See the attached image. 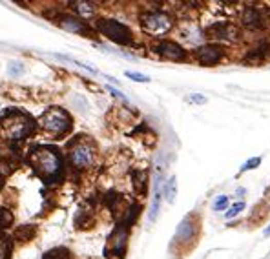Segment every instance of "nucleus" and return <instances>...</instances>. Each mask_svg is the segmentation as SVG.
I'll return each mask as SVG.
<instances>
[{
	"mask_svg": "<svg viewBox=\"0 0 270 259\" xmlns=\"http://www.w3.org/2000/svg\"><path fill=\"white\" fill-rule=\"evenodd\" d=\"M190 103L206 104V97H203V95H199V93H194V95H190Z\"/></svg>",
	"mask_w": 270,
	"mask_h": 259,
	"instance_id": "obj_26",
	"label": "nucleus"
},
{
	"mask_svg": "<svg viewBox=\"0 0 270 259\" xmlns=\"http://www.w3.org/2000/svg\"><path fill=\"white\" fill-rule=\"evenodd\" d=\"M95 157V148L91 146V143L88 141H77L70 150V159L79 170L88 168L93 163Z\"/></svg>",
	"mask_w": 270,
	"mask_h": 259,
	"instance_id": "obj_5",
	"label": "nucleus"
},
{
	"mask_svg": "<svg viewBox=\"0 0 270 259\" xmlns=\"http://www.w3.org/2000/svg\"><path fill=\"white\" fill-rule=\"evenodd\" d=\"M268 235H270V226L265 230V237H268Z\"/></svg>",
	"mask_w": 270,
	"mask_h": 259,
	"instance_id": "obj_28",
	"label": "nucleus"
},
{
	"mask_svg": "<svg viewBox=\"0 0 270 259\" xmlns=\"http://www.w3.org/2000/svg\"><path fill=\"white\" fill-rule=\"evenodd\" d=\"M176 193H177V181H176V177H170V181H168L166 186H164V195H166V201L173 203Z\"/></svg>",
	"mask_w": 270,
	"mask_h": 259,
	"instance_id": "obj_16",
	"label": "nucleus"
},
{
	"mask_svg": "<svg viewBox=\"0 0 270 259\" xmlns=\"http://www.w3.org/2000/svg\"><path fill=\"white\" fill-rule=\"evenodd\" d=\"M41 126L44 132L51 133V135H64L70 132L71 119L61 108H51L41 117Z\"/></svg>",
	"mask_w": 270,
	"mask_h": 259,
	"instance_id": "obj_1",
	"label": "nucleus"
},
{
	"mask_svg": "<svg viewBox=\"0 0 270 259\" xmlns=\"http://www.w3.org/2000/svg\"><path fill=\"white\" fill-rule=\"evenodd\" d=\"M8 71H9V75H22L24 73V68H22L21 62H11Z\"/></svg>",
	"mask_w": 270,
	"mask_h": 259,
	"instance_id": "obj_23",
	"label": "nucleus"
},
{
	"mask_svg": "<svg viewBox=\"0 0 270 259\" xmlns=\"http://www.w3.org/2000/svg\"><path fill=\"white\" fill-rule=\"evenodd\" d=\"M126 77L133 78V81H137V83H148V81H150V77H148V75L133 73V71H126Z\"/></svg>",
	"mask_w": 270,
	"mask_h": 259,
	"instance_id": "obj_24",
	"label": "nucleus"
},
{
	"mask_svg": "<svg viewBox=\"0 0 270 259\" xmlns=\"http://www.w3.org/2000/svg\"><path fill=\"white\" fill-rule=\"evenodd\" d=\"M2 124L11 139H22L28 133H31V119L21 111H8L2 117Z\"/></svg>",
	"mask_w": 270,
	"mask_h": 259,
	"instance_id": "obj_3",
	"label": "nucleus"
},
{
	"mask_svg": "<svg viewBox=\"0 0 270 259\" xmlns=\"http://www.w3.org/2000/svg\"><path fill=\"white\" fill-rule=\"evenodd\" d=\"M196 234V225H192V217H186L184 221H181L179 228H177L176 239L177 241H188L192 235Z\"/></svg>",
	"mask_w": 270,
	"mask_h": 259,
	"instance_id": "obj_12",
	"label": "nucleus"
},
{
	"mask_svg": "<svg viewBox=\"0 0 270 259\" xmlns=\"http://www.w3.org/2000/svg\"><path fill=\"white\" fill-rule=\"evenodd\" d=\"M9 255V241L6 237H0V259H8Z\"/></svg>",
	"mask_w": 270,
	"mask_h": 259,
	"instance_id": "obj_22",
	"label": "nucleus"
},
{
	"mask_svg": "<svg viewBox=\"0 0 270 259\" xmlns=\"http://www.w3.org/2000/svg\"><path fill=\"white\" fill-rule=\"evenodd\" d=\"M156 197H153V205H151V210H150V221H156L157 219V214H159V205H161V192H159V181L156 185Z\"/></svg>",
	"mask_w": 270,
	"mask_h": 259,
	"instance_id": "obj_17",
	"label": "nucleus"
},
{
	"mask_svg": "<svg viewBox=\"0 0 270 259\" xmlns=\"http://www.w3.org/2000/svg\"><path fill=\"white\" fill-rule=\"evenodd\" d=\"M206 37L214 38V41H228V42H236L241 38V33L236 26L228 24V22H217L212 28L206 29Z\"/></svg>",
	"mask_w": 270,
	"mask_h": 259,
	"instance_id": "obj_7",
	"label": "nucleus"
},
{
	"mask_svg": "<svg viewBox=\"0 0 270 259\" xmlns=\"http://www.w3.org/2000/svg\"><path fill=\"white\" fill-rule=\"evenodd\" d=\"M146 179H148V173L144 170H137L133 172V186H135V192L143 195L146 192Z\"/></svg>",
	"mask_w": 270,
	"mask_h": 259,
	"instance_id": "obj_14",
	"label": "nucleus"
},
{
	"mask_svg": "<svg viewBox=\"0 0 270 259\" xmlns=\"http://www.w3.org/2000/svg\"><path fill=\"white\" fill-rule=\"evenodd\" d=\"M245 210V203H236V205L232 206V208L226 212V219H232V217H236V215H239V212H243Z\"/></svg>",
	"mask_w": 270,
	"mask_h": 259,
	"instance_id": "obj_20",
	"label": "nucleus"
},
{
	"mask_svg": "<svg viewBox=\"0 0 270 259\" xmlns=\"http://www.w3.org/2000/svg\"><path fill=\"white\" fill-rule=\"evenodd\" d=\"M57 24L61 26V28L68 29V31H73V33H84V31H86L84 24H82L81 21H77V18H73V17H62Z\"/></svg>",
	"mask_w": 270,
	"mask_h": 259,
	"instance_id": "obj_13",
	"label": "nucleus"
},
{
	"mask_svg": "<svg viewBox=\"0 0 270 259\" xmlns=\"http://www.w3.org/2000/svg\"><path fill=\"white\" fill-rule=\"evenodd\" d=\"M99 31L106 35L110 41L117 42V44H130L131 42V31L121 22L115 21H99L97 24Z\"/></svg>",
	"mask_w": 270,
	"mask_h": 259,
	"instance_id": "obj_4",
	"label": "nucleus"
},
{
	"mask_svg": "<svg viewBox=\"0 0 270 259\" xmlns=\"http://www.w3.org/2000/svg\"><path fill=\"white\" fill-rule=\"evenodd\" d=\"M31 163L35 165L37 172L41 173L42 177H46V179L53 177L55 173H59V170H61V159H59L53 150L49 148L35 150L31 157Z\"/></svg>",
	"mask_w": 270,
	"mask_h": 259,
	"instance_id": "obj_2",
	"label": "nucleus"
},
{
	"mask_svg": "<svg viewBox=\"0 0 270 259\" xmlns=\"http://www.w3.org/2000/svg\"><path fill=\"white\" fill-rule=\"evenodd\" d=\"M157 51H159L161 57L168 58V61H181V58L184 57L183 48L172 41H163L157 46Z\"/></svg>",
	"mask_w": 270,
	"mask_h": 259,
	"instance_id": "obj_10",
	"label": "nucleus"
},
{
	"mask_svg": "<svg viewBox=\"0 0 270 259\" xmlns=\"http://www.w3.org/2000/svg\"><path fill=\"white\" fill-rule=\"evenodd\" d=\"M261 165V157H252L250 161H246L245 165L241 166V172H248V170H254Z\"/></svg>",
	"mask_w": 270,
	"mask_h": 259,
	"instance_id": "obj_19",
	"label": "nucleus"
},
{
	"mask_svg": "<svg viewBox=\"0 0 270 259\" xmlns=\"http://www.w3.org/2000/svg\"><path fill=\"white\" fill-rule=\"evenodd\" d=\"M73 6L81 15H91V13L95 11L93 4H88V2H75Z\"/></svg>",
	"mask_w": 270,
	"mask_h": 259,
	"instance_id": "obj_18",
	"label": "nucleus"
},
{
	"mask_svg": "<svg viewBox=\"0 0 270 259\" xmlns=\"http://www.w3.org/2000/svg\"><path fill=\"white\" fill-rule=\"evenodd\" d=\"M126 243H128V228L126 226H117L113 230V234L110 235V239H108L106 252L117 255V257H124Z\"/></svg>",
	"mask_w": 270,
	"mask_h": 259,
	"instance_id": "obj_8",
	"label": "nucleus"
},
{
	"mask_svg": "<svg viewBox=\"0 0 270 259\" xmlns=\"http://www.w3.org/2000/svg\"><path fill=\"white\" fill-rule=\"evenodd\" d=\"M243 24L248 28H263L266 26V18L263 17L261 8H246L243 13Z\"/></svg>",
	"mask_w": 270,
	"mask_h": 259,
	"instance_id": "obj_11",
	"label": "nucleus"
},
{
	"mask_svg": "<svg viewBox=\"0 0 270 259\" xmlns=\"http://www.w3.org/2000/svg\"><path fill=\"white\" fill-rule=\"evenodd\" d=\"M143 28L151 35H163L168 29L172 28V18L168 17L166 13H148L143 17Z\"/></svg>",
	"mask_w": 270,
	"mask_h": 259,
	"instance_id": "obj_6",
	"label": "nucleus"
},
{
	"mask_svg": "<svg viewBox=\"0 0 270 259\" xmlns=\"http://www.w3.org/2000/svg\"><path fill=\"white\" fill-rule=\"evenodd\" d=\"M108 90H110V91H111V93H113V95H117V97H121V99H123V97H124V95H123V93H121V91L113 90V88H108Z\"/></svg>",
	"mask_w": 270,
	"mask_h": 259,
	"instance_id": "obj_27",
	"label": "nucleus"
},
{
	"mask_svg": "<svg viewBox=\"0 0 270 259\" xmlns=\"http://www.w3.org/2000/svg\"><path fill=\"white\" fill-rule=\"evenodd\" d=\"M42 259H70V250L68 248H51V250H48L44 254V257Z\"/></svg>",
	"mask_w": 270,
	"mask_h": 259,
	"instance_id": "obj_15",
	"label": "nucleus"
},
{
	"mask_svg": "<svg viewBox=\"0 0 270 259\" xmlns=\"http://www.w3.org/2000/svg\"><path fill=\"white\" fill-rule=\"evenodd\" d=\"M196 58L203 66H216L217 62H221L223 50L219 46H214V44L203 46V48H199V50L196 51Z\"/></svg>",
	"mask_w": 270,
	"mask_h": 259,
	"instance_id": "obj_9",
	"label": "nucleus"
},
{
	"mask_svg": "<svg viewBox=\"0 0 270 259\" xmlns=\"http://www.w3.org/2000/svg\"><path fill=\"white\" fill-rule=\"evenodd\" d=\"M226 205H228V197H226V195H219L217 201L214 203V210H223Z\"/></svg>",
	"mask_w": 270,
	"mask_h": 259,
	"instance_id": "obj_25",
	"label": "nucleus"
},
{
	"mask_svg": "<svg viewBox=\"0 0 270 259\" xmlns=\"http://www.w3.org/2000/svg\"><path fill=\"white\" fill-rule=\"evenodd\" d=\"M13 221V215L9 214L8 210H0V226L2 228H8L9 225H11Z\"/></svg>",
	"mask_w": 270,
	"mask_h": 259,
	"instance_id": "obj_21",
	"label": "nucleus"
}]
</instances>
